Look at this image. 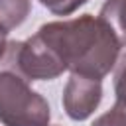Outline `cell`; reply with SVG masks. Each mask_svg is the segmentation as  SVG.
<instances>
[{
  "instance_id": "9c48e42d",
  "label": "cell",
  "mask_w": 126,
  "mask_h": 126,
  "mask_svg": "<svg viewBox=\"0 0 126 126\" xmlns=\"http://www.w3.org/2000/svg\"><path fill=\"white\" fill-rule=\"evenodd\" d=\"M6 35H8V32L0 26V59H2V55L6 53V47H8V43H6Z\"/></svg>"
},
{
  "instance_id": "5b68a950",
  "label": "cell",
  "mask_w": 126,
  "mask_h": 126,
  "mask_svg": "<svg viewBox=\"0 0 126 126\" xmlns=\"http://www.w3.org/2000/svg\"><path fill=\"white\" fill-rule=\"evenodd\" d=\"M32 0H0V26L10 32L18 28L30 14Z\"/></svg>"
},
{
  "instance_id": "ba28073f",
  "label": "cell",
  "mask_w": 126,
  "mask_h": 126,
  "mask_svg": "<svg viewBox=\"0 0 126 126\" xmlns=\"http://www.w3.org/2000/svg\"><path fill=\"white\" fill-rule=\"evenodd\" d=\"M47 10H51L53 14L59 16H67L71 12H75L79 6H83L87 0H39Z\"/></svg>"
},
{
  "instance_id": "277c9868",
  "label": "cell",
  "mask_w": 126,
  "mask_h": 126,
  "mask_svg": "<svg viewBox=\"0 0 126 126\" xmlns=\"http://www.w3.org/2000/svg\"><path fill=\"white\" fill-rule=\"evenodd\" d=\"M98 16L110 26L120 45H126V0H106Z\"/></svg>"
},
{
  "instance_id": "8992f818",
  "label": "cell",
  "mask_w": 126,
  "mask_h": 126,
  "mask_svg": "<svg viewBox=\"0 0 126 126\" xmlns=\"http://www.w3.org/2000/svg\"><path fill=\"white\" fill-rule=\"evenodd\" d=\"M114 93H116V106L126 110V53L116 63V75H114Z\"/></svg>"
},
{
  "instance_id": "6da1fadb",
  "label": "cell",
  "mask_w": 126,
  "mask_h": 126,
  "mask_svg": "<svg viewBox=\"0 0 126 126\" xmlns=\"http://www.w3.org/2000/svg\"><path fill=\"white\" fill-rule=\"evenodd\" d=\"M35 35L55 53L71 75L102 79L118 63L120 41L100 16H79L43 24Z\"/></svg>"
},
{
  "instance_id": "7a4b0ae2",
  "label": "cell",
  "mask_w": 126,
  "mask_h": 126,
  "mask_svg": "<svg viewBox=\"0 0 126 126\" xmlns=\"http://www.w3.org/2000/svg\"><path fill=\"white\" fill-rule=\"evenodd\" d=\"M47 100L22 75L0 67V122L4 126H47Z\"/></svg>"
},
{
  "instance_id": "52a82bcc",
  "label": "cell",
  "mask_w": 126,
  "mask_h": 126,
  "mask_svg": "<svg viewBox=\"0 0 126 126\" xmlns=\"http://www.w3.org/2000/svg\"><path fill=\"white\" fill-rule=\"evenodd\" d=\"M93 126H126V110L114 104L108 112L98 116L93 122Z\"/></svg>"
},
{
  "instance_id": "3957f363",
  "label": "cell",
  "mask_w": 126,
  "mask_h": 126,
  "mask_svg": "<svg viewBox=\"0 0 126 126\" xmlns=\"http://www.w3.org/2000/svg\"><path fill=\"white\" fill-rule=\"evenodd\" d=\"M102 98V85L98 79H89L81 75H71L63 91L65 112L73 120L89 118Z\"/></svg>"
}]
</instances>
